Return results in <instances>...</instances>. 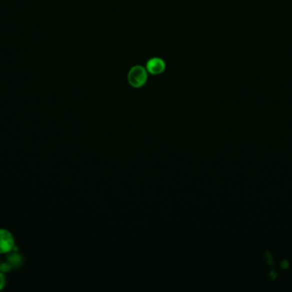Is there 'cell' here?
<instances>
[{
  "instance_id": "cell-2",
  "label": "cell",
  "mask_w": 292,
  "mask_h": 292,
  "mask_svg": "<svg viewBox=\"0 0 292 292\" xmlns=\"http://www.w3.org/2000/svg\"><path fill=\"white\" fill-rule=\"evenodd\" d=\"M16 249L13 234L5 228H0V254H9Z\"/></svg>"
},
{
  "instance_id": "cell-4",
  "label": "cell",
  "mask_w": 292,
  "mask_h": 292,
  "mask_svg": "<svg viewBox=\"0 0 292 292\" xmlns=\"http://www.w3.org/2000/svg\"><path fill=\"white\" fill-rule=\"evenodd\" d=\"M9 256H8V263H10L12 266H20L22 264V257H21L20 254H18V253H9Z\"/></svg>"
},
{
  "instance_id": "cell-3",
  "label": "cell",
  "mask_w": 292,
  "mask_h": 292,
  "mask_svg": "<svg viewBox=\"0 0 292 292\" xmlns=\"http://www.w3.org/2000/svg\"><path fill=\"white\" fill-rule=\"evenodd\" d=\"M146 70L148 73L157 76L163 73L166 70V64L163 59L157 57H154L148 60L146 63Z\"/></svg>"
},
{
  "instance_id": "cell-1",
  "label": "cell",
  "mask_w": 292,
  "mask_h": 292,
  "mask_svg": "<svg viewBox=\"0 0 292 292\" xmlns=\"http://www.w3.org/2000/svg\"><path fill=\"white\" fill-rule=\"evenodd\" d=\"M127 80L133 88H142L147 82L148 71L146 68L141 65H135L131 68L127 75Z\"/></svg>"
},
{
  "instance_id": "cell-5",
  "label": "cell",
  "mask_w": 292,
  "mask_h": 292,
  "mask_svg": "<svg viewBox=\"0 0 292 292\" xmlns=\"http://www.w3.org/2000/svg\"><path fill=\"white\" fill-rule=\"evenodd\" d=\"M6 277L5 272L0 271V290L6 287Z\"/></svg>"
}]
</instances>
